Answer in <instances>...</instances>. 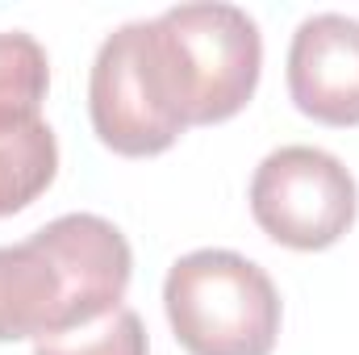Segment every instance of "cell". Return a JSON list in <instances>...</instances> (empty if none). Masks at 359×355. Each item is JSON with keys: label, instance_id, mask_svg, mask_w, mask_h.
Returning <instances> with one entry per match:
<instances>
[{"label": "cell", "instance_id": "4", "mask_svg": "<svg viewBox=\"0 0 359 355\" xmlns=\"http://www.w3.org/2000/svg\"><path fill=\"white\" fill-rule=\"evenodd\" d=\"M88 113L96 138L126 159L163 155L188 130L163 84L151 21H130L100 42L92 63Z\"/></svg>", "mask_w": 359, "mask_h": 355}, {"label": "cell", "instance_id": "2", "mask_svg": "<svg viewBox=\"0 0 359 355\" xmlns=\"http://www.w3.org/2000/svg\"><path fill=\"white\" fill-rule=\"evenodd\" d=\"M155 25V51L168 96L184 126L234 117L259 84L264 38L234 4H176Z\"/></svg>", "mask_w": 359, "mask_h": 355}, {"label": "cell", "instance_id": "3", "mask_svg": "<svg viewBox=\"0 0 359 355\" xmlns=\"http://www.w3.org/2000/svg\"><path fill=\"white\" fill-rule=\"evenodd\" d=\"M168 322L188 355H271L280 335V293L238 251H192L163 280Z\"/></svg>", "mask_w": 359, "mask_h": 355}, {"label": "cell", "instance_id": "1", "mask_svg": "<svg viewBox=\"0 0 359 355\" xmlns=\"http://www.w3.org/2000/svg\"><path fill=\"white\" fill-rule=\"evenodd\" d=\"M134 276L126 234L96 213H63L0 247V343L46 339L121 309Z\"/></svg>", "mask_w": 359, "mask_h": 355}, {"label": "cell", "instance_id": "5", "mask_svg": "<svg viewBox=\"0 0 359 355\" xmlns=\"http://www.w3.org/2000/svg\"><path fill=\"white\" fill-rule=\"evenodd\" d=\"M355 176L322 147H280L255 168L251 213L292 251H326L355 222Z\"/></svg>", "mask_w": 359, "mask_h": 355}, {"label": "cell", "instance_id": "6", "mask_svg": "<svg viewBox=\"0 0 359 355\" xmlns=\"http://www.w3.org/2000/svg\"><path fill=\"white\" fill-rule=\"evenodd\" d=\"M292 105L322 126H359V21L313 13L288 46Z\"/></svg>", "mask_w": 359, "mask_h": 355}, {"label": "cell", "instance_id": "8", "mask_svg": "<svg viewBox=\"0 0 359 355\" xmlns=\"http://www.w3.org/2000/svg\"><path fill=\"white\" fill-rule=\"evenodd\" d=\"M50 88V63L38 38L0 29V130L38 121V109Z\"/></svg>", "mask_w": 359, "mask_h": 355}, {"label": "cell", "instance_id": "9", "mask_svg": "<svg viewBox=\"0 0 359 355\" xmlns=\"http://www.w3.org/2000/svg\"><path fill=\"white\" fill-rule=\"evenodd\" d=\"M34 355H147V326L134 309L121 305L88 326L38 339Z\"/></svg>", "mask_w": 359, "mask_h": 355}, {"label": "cell", "instance_id": "7", "mask_svg": "<svg viewBox=\"0 0 359 355\" xmlns=\"http://www.w3.org/2000/svg\"><path fill=\"white\" fill-rule=\"evenodd\" d=\"M59 172L55 130L38 117L17 130H0V217L38 201Z\"/></svg>", "mask_w": 359, "mask_h": 355}]
</instances>
